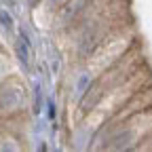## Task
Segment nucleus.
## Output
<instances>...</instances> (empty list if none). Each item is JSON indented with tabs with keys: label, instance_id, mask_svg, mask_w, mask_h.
<instances>
[{
	"label": "nucleus",
	"instance_id": "f257e3e1",
	"mask_svg": "<svg viewBox=\"0 0 152 152\" xmlns=\"http://www.w3.org/2000/svg\"><path fill=\"white\" fill-rule=\"evenodd\" d=\"M28 106H30V93L26 85L15 76H7L0 83V121L21 116L28 110Z\"/></svg>",
	"mask_w": 152,
	"mask_h": 152
},
{
	"label": "nucleus",
	"instance_id": "39448f33",
	"mask_svg": "<svg viewBox=\"0 0 152 152\" xmlns=\"http://www.w3.org/2000/svg\"><path fill=\"white\" fill-rule=\"evenodd\" d=\"M47 108H49V116H51V118H55V112H57L55 108H57V106H55V102H53V99H47Z\"/></svg>",
	"mask_w": 152,
	"mask_h": 152
},
{
	"label": "nucleus",
	"instance_id": "20e7f679",
	"mask_svg": "<svg viewBox=\"0 0 152 152\" xmlns=\"http://www.w3.org/2000/svg\"><path fill=\"white\" fill-rule=\"evenodd\" d=\"M0 28H4L7 32H13V19H11V15H9L7 11H2V9H0Z\"/></svg>",
	"mask_w": 152,
	"mask_h": 152
},
{
	"label": "nucleus",
	"instance_id": "f03ea898",
	"mask_svg": "<svg viewBox=\"0 0 152 152\" xmlns=\"http://www.w3.org/2000/svg\"><path fill=\"white\" fill-rule=\"evenodd\" d=\"M91 83H93V70L89 66L80 68L78 74H74V78H72V99L76 104L83 99V95L87 93V89L91 87Z\"/></svg>",
	"mask_w": 152,
	"mask_h": 152
},
{
	"label": "nucleus",
	"instance_id": "7ed1b4c3",
	"mask_svg": "<svg viewBox=\"0 0 152 152\" xmlns=\"http://www.w3.org/2000/svg\"><path fill=\"white\" fill-rule=\"evenodd\" d=\"M7 76H11V66H9V59L4 53H0V83H2Z\"/></svg>",
	"mask_w": 152,
	"mask_h": 152
}]
</instances>
